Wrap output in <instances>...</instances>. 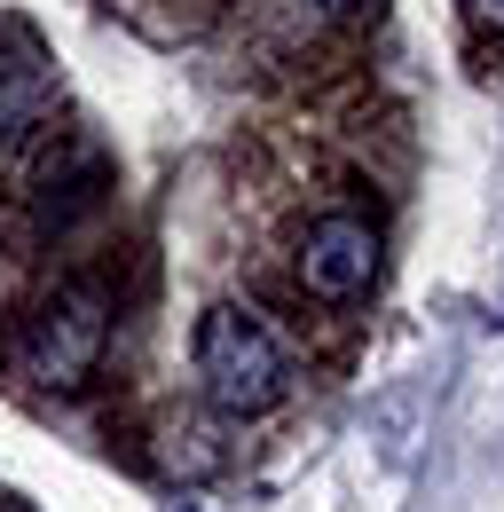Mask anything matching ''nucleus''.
Instances as JSON below:
<instances>
[{
	"instance_id": "obj_1",
	"label": "nucleus",
	"mask_w": 504,
	"mask_h": 512,
	"mask_svg": "<svg viewBox=\"0 0 504 512\" xmlns=\"http://www.w3.org/2000/svg\"><path fill=\"white\" fill-rule=\"evenodd\" d=\"M197 379H205V402L221 418H260L284 402L292 386V355L276 347V331L245 308H205L197 323Z\"/></svg>"
},
{
	"instance_id": "obj_2",
	"label": "nucleus",
	"mask_w": 504,
	"mask_h": 512,
	"mask_svg": "<svg viewBox=\"0 0 504 512\" xmlns=\"http://www.w3.org/2000/svg\"><path fill=\"white\" fill-rule=\"evenodd\" d=\"M103 339H111V300L103 284H56L32 316V339H24V371L40 386H79L95 363H103Z\"/></svg>"
},
{
	"instance_id": "obj_3",
	"label": "nucleus",
	"mask_w": 504,
	"mask_h": 512,
	"mask_svg": "<svg viewBox=\"0 0 504 512\" xmlns=\"http://www.w3.org/2000/svg\"><path fill=\"white\" fill-rule=\"evenodd\" d=\"M371 276H378L371 221H355V213H323L308 237H300V284H308L315 300H363Z\"/></svg>"
},
{
	"instance_id": "obj_4",
	"label": "nucleus",
	"mask_w": 504,
	"mask_h": 512,
	"mask_svg": "<svg viewBox=\"0 0 504 512\" xmlns=\"http://www.w3.org/2000/svg\"><path fill=\"white\" fill-rule=\"evenodd\" d=\"M48 119H56V71L32 56H8L0 64V158H16Z\"/></svg>"
},
{
	"instance_id": "obj_5",
	"label": "nucleus",
	"mask_w": 504,
	"mask_h": 512,
	"mask_svg": "<svg viewBox=\"0 0 504 512\" xmlns=\"http://www.w3.org/2000/svg\"><path fill=\"white\" fill-rule=\"evenodd\" d=\"M315 8H323V16H355L363 0H315Z\"/></svg>"
},
{
	"instance_id": "obj_6",
	"label": "nucleus",
	"mask_w": 504,
	"mask_h": 512,
	"mask_svg": "<svg viewBox=\"0 0 504 512\" xmlns=\"http://www.w3.org/2000/svg\"><path fill=\"white\" fill-rule=\"evenodd\" d=\"M0 512H24V505H16V497H0Z\"/></svg>"
}]
</instances>
